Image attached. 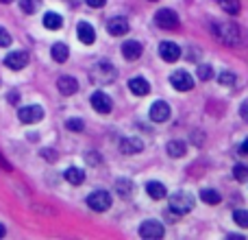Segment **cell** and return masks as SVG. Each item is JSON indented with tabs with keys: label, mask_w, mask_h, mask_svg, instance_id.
<instances>
[{
	"label": "cell",
	"mask_w": 248,
	"mask_h": 240,
	"mask_svg": "<svg viewBox=\"0 0 248 240\" xmlns=\"http://www.w3.org/2000/svg\"><path fill=\"white\" fill-rule=\"evenodd\" d=\"M42 155H44L46 159H50V162H55V159H57V153H55V151H50V149H44Z\"/></svg>",
	"instance_id": "cell-33"
},
{
	"label": "cell",
	"mask_w": 248,
	"mask_h": 240,
	"mask_svg": "<svg viewBox=\"0 0 248 240\" xmlns=\"http://www.w3.org/2000/svg\"><path fill=\"white\" fill-rule=\"evenodd\" d=\"M50 55H52V59L55 61H59V64H63V61H68V55H70V48L65 46V44H55L52 46V51H50Z\"/></svg>",
	"instance_id": "cell-21"
},
{
	"label": "cell",
	"mask_w": 248,
	"mask_h": 240,
	"mask_svg": "<svg viewBox=\"0 0 248 240\" xmlns=\"http://www.w3.org/2000/svg\"><path fill=\"white\" fill-rule=\"evenodd\" d=\"M20 9H22L24 13H33V11H35L33 0H20Z\"/></svg>",
	"instance_id": "cell-32"
},
{
	"label": "cell",
	"mask_w": 248,
	"mask_h": 240,
	"mask_svg": "<svg viewBox=\"0 0 248 240\" xmlns=\"http://www.w3.org/2000/svg\"><path fill=\"white\" fill-rule=\"evenodd\" d=\"M159 55H161L163 61L174 64V61L181 57V48L176 46L174 42H161V44H159Z\"/></svg>",
	"instance_id": "cell-8"
},
{
	"label": "cell",
	"mask_w": 248,
	"mask_h": 240,
	"mask_svg": "<svg viewBox=\"0 0 248 240\" xmlns=\"http://www.w3.org/2000/svg\"><path fill=\"white\" fill-rule=\"evenodd\" d=\"M155 22H157V26L163 31H174L176 26H179V16H176L172 9H159L157 16H155Z\"/></svg>",
	"instance_id": "cell-4"
},
{
	"label": "cell",
	"mask_w": 248,
	"mask_h": 240,
	"mask_svg": "<svg viewBox=\"0 0 248 240\" xmlns=\"http://www.w3.org/2000/svg\"><path fill=\"white\" fill-rule=\"evenodd\" d=\"M17 99H20V96H17V92H11V94H9V103H11V105H16Z\"/></svg>",
	"instance_id": "cell-37"
},
{
	"label": "cell",
	"mask_w": 248,
	"mask_h": 240,
	"mask_svg": "<svg viewBox=\"0 0 248 240\" xmlns=\"http://www.w3.org/2000/svg\"><path fill=\"white\" fill-rule=\"evenodd\" d=\"M0 46L2 48H7V46H11V35L7 33V31L0 26Z\"/></svg>",
	"instance_id": "cell-31"
},
{
	"label": "cell",
	"mask_w": 248,
	"mask_h": 240,
	"mask_svg": "<svg viewBox=\"0 0 248 240\" xmlns=\"http://www.w3.org/2000/svg\"><path fill=\"white\" fill-rule=\"evenodd\" d=\"M120 151L124 155H137L144 151V142L140 137H124L120 142Z\"/></svg>",
	"instance_id": "cell-13"
},
{
	"label": "cell",
	"mask_w": 248,
	"mask_h": 240,
	"mask_svg": "<svg viewBox=\"0 0 248 240\" xmlns=\"http://www.w3.org/2000/svg\"><path fill=\"white\" fill-rule=\"evenodd\" d=\"M240 116L248 122V101H244V103H242V107H240Z\"/></svg>",
	"instance_id": "cell-35"
},
{
	"label": "cell",
	"mask_w": 248,
	"mask_h": 240,
	"mask_svg": "<svg viewBox=\"0 0 248 240\" xmlns=\"http://www.w3.org/2000/svg\"><path fill=\"white\" fill-rule=\"evenodd\" d=\"M26 64H29V52H24V51L9 52L7 59H4V66L11 70H22V68H26Z\"/></svg>",
	"instance_id": "cell-9"
},
{
	"label": "cell",
	"mask_w": 248,
	"mask_h": 240,
	"mask_svg": "<svg viewBox=\"0 0 248 240\" xmlns=\"http://www.w3.org/2000/svg\"><path fill=\"white\" fill-rule=\"evenodd\" d=\"M220 7H222V11L229 13V16H237V13L242 11L240 0H220Z\"/></svg>",
	"instance_id": "cell-23"
},
{
	"label": "cell",
	"mask_w": 248,
	"mask_h": 240,
	"mask_svg": "<svg viewBox=\"0 0 248 240\" xmlns=\"http://www.w3.org/2000/svg\"><path fill=\"white\" fill-rule=\"evenodd\" d=\"M201 199H202L205 203H209V206H218V203L222 201V197H220L216 190H209V188L202 190V192H201Z\"/></svg>",
	"instance_id": "cell-24"
},
{
	"label": "cell",
	"mask_w": 248,
	"mask_h": 240,
	"mask_svg": "<svg viewBox=\"0 0 248 240\" xmlns=\"http://www.w3.org/2000/svg\"><path fill=\"white\" fill-rule=\"evenodd\" d=\"M77 33H78V39H81L83 44H87V46L96 42V31L90 22H81V24L77 26Z\"/></svg>",
	"instance_id": "cell-14"
},
{
	"label": "cell",
	"mask_w": 248,
	"mask_h": 240,
	"mask_svg": "<svg viewBox=\"0 0 248 240\" xmlns=\"http://www.w3.org/2000/svg\"><path fill=\"white\" fill-rule=\"evenodd\" d=\"M92 107L98 114H109L111 112V99L105 92H94L92 94Z\"/></svg>",
	"instance_id": "cell-11"
},
{
	"label": "cell",
	"mask_w": 248,
	"mask_h": 240,
	"mask_svg": "<svg viewBox=\"0 0 248 240\" xmlns=\"http://www.w3.org/2000/svg\"><path fill=\"white\" fill-rule=\"evenodd\" d=\"M128 90H131L133 94H137V96H146L150 92V86H148V81H146L144 77H135V79L128 81Z\"/></svg>",
	"instance_id": "cell-17"
},
{
	"label": "cell",
	"mask_w": 248,
	"mask_h": 240,
	"mask_svg": "<svg viewBox=\"0 0 248 240\" xmlns=\"http://www.w3.org/2000/svg\"><path fill=\"white\" fill-rule=\"evenodd\" d=\"M168 155L170 157H183L185 153H187V146H185V142H181V140H172V142H168Z\"/></svg>",
	"instance_id": "cell-20"
},
{
	"label": "cell",
	"mask_w": 248,
	"mask_h": 240,
	"mask_svg": "<svg viewBox=\"0 0 248 240\" xmlns=\"http://www.w3.org/2000/svg\"><path fill=\"white\" fill-rule=\"evenodd\" d=\"M57 87H59V92L63 96H72V94H77V90H78V81L74 77L63 74V77H59V81H57Z\"/></svg>",
	"instance_id": "cell-12"
},
{
	"label": "cell",
	"mask_w": 248,
	"mask_h": 240,
	"mask_svg": "<svg viewBox=\"0 0 248 240\" xmlns=\"http://www.w3.org/2000/svg\"><path fill=\"white\" fill-rule=\"evenodd\" d=\"M65 181H68V184H72V186H81L83 181H85V172H83L81 168L72 166V168H68V171H65Z\"/></svg>",
	"instance_id": "cell-19"
},
{
	"label": "cell",
	"mask_w": 248,
	"mask_h": 240,
	"mask_svg": "<svg viewBox=\"0 0 248 240\" xmlns=\"http://www.w3.org/2000/svg\"><path fill=\"white\" fill-rule=\"evenodd\" d=\"M116 190H118L120 197H128V194L133 192V184L128 179H118L116 181Z\"/></svg>",
	"instance_id": "cell-25"
},
{
	"label": "cell",
	"mask_w": 248,
	"mask_h": 240,
	"mask_svg": "<svg viewBox=\"0 0 248 240\" xmlns=\"http://www.w3.org/2000/svg\"><path fill=\"white\" fill-rule=\"evenodd\" d=\"M240 153H242V155H248V137H246L244 142H242V146H240Z\"/></svg>",
	"instance_id": "cell-36"
},
{
	"label": "cell",
	"mask_w": 248,
	"mask_h": 240,
	"mask_svg": "<svg viewBox=\"0 0 248 240\" xmlns=\"http://www.w3.org/2000/svg\"><path fill=\"white\" fill-rule=\"evenodd\" d=\"M214 35L224 44V46H237L242 39V31L237 24H229V22H216Z\"/></svg>",
	"instance_id": "cell-1"
},
{
	"label": "cell",
	"mask_w": 248,
	"mask_h": 240,
	"mask_svg": "<svg viewBox=\"0 0 248 240\" xmlns=\"http://www.w3.org/2000/svg\"><path fill=\"white\" fill-rule=\"evenodd\" d=\"M211 77H214V68H211V66H207V64L198 66V79H201V81H209Z\"/></svg>",
	"instance_id": "cell-27"
},
{
	"label": "cell",
	"mask_w": 248,
	"mask_h": 240,
	"mask_svg": "<svg viewBox=\"0 0 248 240\" xmlns=\"http://www.w3.org/2000/svg\"><path fill=\"white\" fill-rule=\"evenodd\" d=\"M146 192H148L150 199H157L159 201V199H163L168 194V190L161 181H148V184H146Z\"/></svg>",
	"instance_id": "cell-18"
},
{
	"label": "cell",
	"mask_w": 248,
	"mask_h": 240,
	"mask_svg": "<svg viewBox=\"0 0 248 240\" xmlns=\"http://www.w3.org/2000/svg\"><path fill=\"white\" fill-rule=\"evenodd\" d=\"M107 31L111 35H116V37H120V35L128 33V22L124 20V17H111L107 24Z\"/></svg>",
	"instance_id": "cell-16"
},
{
	"label": "cell",
	"mask_w": 248,
	"mask_h": 240,
	"mask_svg": "<svg viewBox=\"0 0 248 240\" xmlns=\"http://www.w3.org/2000/svg\"><path fill=\"white\" fill-rule=\"evenodd\" d=\"M17 118H20V122H24V124L39 122V120L44 118V109L39 107V105H29V107H22L20 112H17Z\"/></svg>",
	"instance_id": "cell-7"
},
{
	"label": "cell",
	"mask_w": 248,
	"mask_h": 240,
	"mask_svg": "<svg viewBox=\"0 0 248 240\" xmlns=\"http://www.w3.org/2000/svg\"><path fill=\"white\" fill-rule=\"evenodd\" d=\"M61 24H63V20H61L59 13L50 11V13H46V16H44V26H46V29L57 31V29H61Z\"/></svg>",
	"instance_id": "cell-22"
},
{
	"label": "cell",
	"mask_w": 248,
	"mask_h": 240,
	"mask_svg": "<svg viewBox=\"0 0 248 240\" xmlns=\"http://www.w3.org/2000/svg\"><path fill=\"white\" fill-rule=\"evenodd\" d=\"M163 234H166V229H163V225L159 221H146L140 227V236L146 240H159Z\"/></svg>",
	"instance_id": "cell-5"
},
{
	"label": "cell",
	"mask_w": 248,
	"mask_h": 240,
	"mask_svg": "<svg viewBox=\"0 0 248 240\" xmlns=\"http://www.w3.org/2000/svg\"><path fill=\"white\" fill-rule=\"evenodd\" d=\"M170 81H172V86H174V90H179V92H189L194 87L192 74L185 72V70H176V72H172Z\"/></svg>",
	"instance_id": "cell-6"
},
{
	"label": "cell",
	"mask_w": 248,
	"mask_h": 240,
	"mask_svg": "<svg viewBox=\"0 0 248 240\" xmlns=\"http://www.w3.org/2000/svg\"><path fill=\"white\" fill-rule=\"evenodd\" d=\"M0 2H4V4H9V2H13V0H0Z\"/></svg>",
	"instance_id": "cell-39"
},
{
	"label": "cell",
	"mask_w": 248,
	"mask_h": 240,
	"mask_svg": "<svg viewBox=\"0 0 248 240\" xmlns=\"http://www.w3.org/2000/svg\"><path fill=\"white\" fill-rule=\"evenodd\" d=\"M87 206L94 212H107L111 207V194L107 190H96V192H92L87 197Z\"/></svg>",
	"instance_id": "cell-3"
},
{
	"label": "cell",
	"mask_w": 248,
	"mask_h": 240,
	"mask_svg": "<svg viewBox=\"0 0 248 240\" xmlns=\"http://www.w3.org/2000/svg\"><path fill=\"white\" fill-rule=\"evenodd\" d=\"M168 118H170V105L166 101L153 103V107H150V120L153 122H166Z\"/></svg>",
	"instance_id": "cell-10"
},
{
	"label": "cell",
	"mask_w": 248,
	"mask_h": 240,
	"mask_svg": "<svg viewBox=\"0 0 248 240\" xmlns=\"http://www.w3.org/2000/svg\"><path fill=\"white\" fill-rule=\"evenodd\" d=\"M87 4H90V7H94V9H100V7H105V2H107V0H85Z\"/></svg>",
	"instance_id": "cell-34"
},
{
	"label": "cell",
	"mask_w": 248,
	"mask_h": 240,
	"mask_svg": "<svg viewBox=\"0 0 248 240\" xmlns=\"http://www.w3.org/2000/svg\"><path fill=\"white\" fill-rule=\"evenodd\" d=\"M141 44L140 42H124V46H122V55H124V59H128V61H135V59H140L141 57Z\"/></svg>",
	"instance_id": "cell-15"
},
{
	"label": "cell",
	"mask_w": 248,
	"mask_h": 240,
	"mask_svg": "<svg viewBox=\"0 0 248 240\" xmlns=\"http://www.w3.org/2000/svg\"><path fill=\"white\" fill-rule=\"evenodd\" d=\"M233 175H235L237 181H246L248 179V168L242 166V164H237V166L233 168Z\"/></svg>",
	"instance_id": "cell-29"
},
{
	"label": "cell",
	"mask_w": 248,
	"mask_h": 240,
	"mask_svg": "<svg viewBox=\"0 0 248 240\" xmlns=\"http://www.w3.org/2000/svg\"><path fill=\"white\" fill-rule=\"evenodd\" d=\"M235 81H237V77L233 72H229V70H224L222 74H220V83H222L224 87H231V86H235Z\"/></svg>",
	"instance_id": "cell-28"
},
{
	"label": "cell",
	"mask_w": 248,
	"mask_h": 240,
	"mask_svg": "<svg viewBox=\"0 0 248 240\" xmlns=\"http://www.w3.org/2000/svg\"><path fill=\"white\" fill-rule=\"evenodd\" d=\"M233 221H235L240 227L248 229V210H235L233 212Z\"/></svg>",
	"instance_id": "cell-26"
},
{
	"label": "cell",
	"mask_w": 248,
	"mask_h": 240,
	"mask_svg": "<svg viewBox=\"0 0 248 240\" xmlns=\"http://www.w3.org/2000/svg\"><path fill=\"white\" fill-rule=\"evenodd\" d=\"M170 210L176 212V214H187V212L194 210V197L189 192L179 190L170 197Z\"/></svg>",
	"instance_id": "cell-2"
},
{
	"label": "cell",
	"mask_w": 248,
	"mask_h": 240,
	"mask_svg": "<svg viewBox=\"0 0 248 240\" xmlns=\"http://www.w3.org/2000/svg\"><path fill=\"white\" fill-rule=\"evenodd\" d=\"M150 2H155V0H150Z\"/></svg>",
	"instance_id": "cell-40"
},
{
	"label": "cell",
	"mask_w": 248,
	"mask_h": 240,
	"mask_svg": "<svg viewBox=\"0 0 248 240\" xmlns=\"http://www.w3.org/2000/svg\"><path fill=\"white\" fill-rule=\"evenodd\" d=\"M65 127H68L70 131H83V129H85V124H83L81 118H72V120H68V122H65Z\"/></svg>",
	"instance_id": "cell-30"
},
{
	"label": "cell",
	"mask_w": 248,
	"mask_h": 240,
	"mask_svg": "<svg viewBox=\"0 0 248 240\" xmlns=\"http://www.w3.org/2000/svg\"><path fill=\"white\" fill-rule=\"evenodd\" d=\"M4 234H7V229H4V227H2V225H0V238H2V236H4Z\"/></svg>",
	"instance_id": "cell-38"
}]
</instances>
